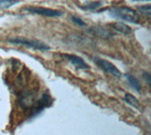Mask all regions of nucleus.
Returning <instances> with one entry per match:
<instances>
[{"instance_id":"obj_5","label":"nucleus","mask_w":151,"mask_h":135,"mask_svg":"<svg viewBox=\"0 0 151 135\" xmlns=\"http://www.w3.org/2000/svg\"><path fill=\"white\" fill-rule=\"evenodd\" d=\"M63 57L72 63L76 68L78 69H89V65L84 62L82 58L76 56L73 54H63Z\"/></svg>"},{"instance_id":"obj_11","label":"nucleus","mask_w":151,"mask_h":135,"mask_svg":"<svg viewBox=\"0 0 151 135\" xmlns=\"http://www.w3.org/2000/svg\"><path fill=\"white\" fill-rule=\"evenodd\" d=\"M138 11L142 13V14L145 15L147 18H150V15H151V6L150 5L138 7Z\"/></svg>"},{"instance_id":"obj_1","label":"nucleus","mask_w":151,"mask_h":135,"mask_svg":"<svg viewBox=\"0 0 151 135\" xmlns=\"http://www.w3.org/2000/svg\"><path fill=\"white\" fill-rule=\"evenodd\" d=\"M110 14L112 17L120 18V19L133 23V24H139L140 23V16L138 15V13L129 7L112 8L110 10Z\"/></svg>"},{"instance_id":"obj_4","label":"nucleus","mask_w":151,"mask_h":135,"mask_svg":"<svg viewBox=\"0 0 151 135\" xmlns=\"http://www.w3.org/2000/svg\"><path fill=\"white\" fill-rule=\"evenodd\" d=\"M93 60L97 66L99 68H101L103 71H105V72L111 74V75L114 76V77H117V78H120L122 76V73L119 71V69H118L115 65H113L111 62H109V60H103L100 58H94Z\"/></svg>"},{"instance_id":"obj_12","label":"nucleus","mask_w":151,"mask_h":135,"mask_svg":"<svg viewBox=\"0 0 151 135\" xmlns=\"http://www.w3.org/2000/svg\"><path fill=\"white\" fill-rule=\"evenodd\" d=\"M72 21L74 23H76V24H78V26H81V27H85L86 26V24H85V22L83 20H81L80 18L78 17H76V16H73L72 17Z\"/></svg>"},{"instance_id":"obj_7","label":"nucleus","mask_w":151,"mask_h":135,"mask_svg":"<svg viewBox=\"0 0 151 135\" xmlns=\"http://www.w3.org/2000/svg\"><path fill=\"white\" fill-rule=\"evenodd\" d=\"M126 78H127V80H129V83L130 84V86L133 88V89H135L136 91H138V92H141L142 90V86L140 84V82L136 80V78L133 77V76H131L129 75V74H127L126 75Z\"/></svg>"},{"instance_id":"obj_10","label":"nucleus","mask_w":151,"mask_h":135,"mask_svg":"<svg viewBox=\"0 0 151 135\" xmlns=\"http://www.w3.org/2000/svg\"><path fill=\"white\" fill-rule=\"evenodd\" d=\"M18 3V0H0V9H9Z\"/></svg>"},{"instance_id":"obj_6","label":"nucleus","mask_w":151,"mask_h":135,"mask_svg":"<svg viewBox=\"0 0 151 135\" xmlns=\"http://www.w3.org/2000/svg\"><path fill=\"white\" fill-rule=\"evenodd\" d=\"M112 27L115 30H117L118 32H120L122 34H125V35H129L131 33V29L130 27H129L127 25L124 24V23H120V22H117L114 23L112 25Z\"/></svg>"},{"instance_id":"obj_2","label":"nucleus","mask_w":151,"mask_h":135,"mask_svg":"<svg viewBox=\"0 0 151 135\" xmlns=\"http://www.w3.org/2000/svg\"><path fill=\"white\" fill-rule=\"evenodd\" d=\"M8 42L9 43H12V44L25 45V46H27V47H30V48L36 49V50L45 51V50L50 49V46L48 45L42 43L41 41L28 39V38H25V37H14V38L9 39Z\"/></svg>"},{"instance_id":"obj_8","label":"nucleus","mask_w":151,"mask_h":135,"mask_svg":"<svg viewBox=\"0 0 151 135\" xmlns=\"http://www.w3.org/2000/svg\"><path fill=\"white\" fill-rule=\"evenodd\" d=\"M125 100L127 103H129L130 106L134 107V108L139 109L140 108V103L139 101L135 98L134 96H132L131 94H126L125 95Z\"/></svg>"},{"instance_id":"obj_3","label":"nucleus","mask_w":151,"mask_h":135,"mask_svg":"<svg viewBox=\"0 0 151 135\" xmlns=\"http://www.w3.org/2000/svg\"><path fill=\"white\" fill-rule=\"evenodd\" d=\"M25 11L34 13V14H39L42 16L45 17H59L61 16L63 11H58V10H53V9H48V8H44V7H26L24 9Z\"/></svg>"},{"instance_id":"obj_9","label":"nucleus","mask_w":151,"mask_h":135,"mask_svg":"<svg viewBox=\"0 0 151 135\" xmlns=\"http://www.w3.org/2000/svg\"><path fill=\"white\" fill-rule=\"evenodd\" d=\"M103 2L102 1H93L91 3H88L86 5H84L81 7L82 10H87V11H94L96 9L100 8L102 6Z\"/></svg>"},{"instance_id":"obj_14","label":"nucleus","mask_w":151,"mask_h":135,"mask_svg":"<svg viewBox=\"0 0 151 135\" xmlns=\"http://www.w3.org/2000/svg\"><path fill=\"white\" fill-rule=\"evenodd\" d=\"M134 1H142V0H134ZM147 1H149V0H147Z\"/></svg>"},{"instance_id":"obj_13","label":"nucleus","mask_w":151,"mask_h":135,"mask_svg":"<svg viewBox=\"0 0 151 135\" xmlns=\"http://www.w3.org/2000/svg\"><path fill=\"white\" fill-rule=\"evenodd\" d=\"M144 75H145L144 77L145 78L146 81H147V84H150V76H149V74L147 72H145Z\"/></svg>"}]
</instances>
